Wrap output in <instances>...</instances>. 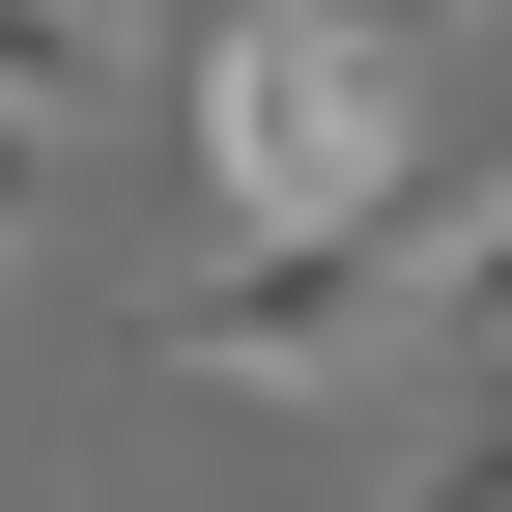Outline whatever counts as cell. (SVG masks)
Returning <instances> with one entry per match:
<instances>
[{"mask_svg": "<svg viewBox=\"0 0 512 512\" xmlns=\"http://www.w3.org/2000/svg\"><path fill=\"white\" fill-rule=\"evenodd\" d=\"M200 256L256 228H370L427 171V29H370V0H200Z\"/></svg>", "mask_w": 512, "mask_h": 512, "instance_id": "1", "label": "cell"}, {"mask_svg": "<svg viewBox=\"0 0 512 512\" xmlns=\"http://www.w3.org/2000/svg\"><path fill=\"white\" fill-rule=\"evenodd\" d=\"M427 313H456V171H399L370 228H256V256H171L143 342L228 370V399H342V370H399Z\"/></svg>", "mask_w": 512, "mask_h": 512, "instance_id": "2", "label": "cell"}, {"mask_svg": "<svg viewBox=\"0 0 512 512\" xmlns=\"http://www.w3.org/2000/svg\"><path fill=\"white\" fill-rule=\"evenodd\" d=\"M114 86H143V0H0V143H57Z\"/></svg>", "mask_w": 512, "mask_h": 512, "instance_id": "3", "label": "cell"}, {"mask_svg": "<svg viewBox=\"0 0 512 512\" xmlns=\"http://www.w3.org/2000/svg\"><path fill=\"white\" fill-rule=\"evenodd\" d=\"M399 512H512V399H484V427H456V456H427Z\"/></svg>", "mask_w": 512, "mask_h": 512, "instance_id": "4", "label": "cell"}, {"mask_svg": "<svg viewBox=\"0 0 512 512\" xmlns=\"http://www.w3.org/2000/svg\"><path fill=\"white\" fill-rule=\"evenodd\" d=\"M0 256H29V143H0Z\"/></svg>", "mask_w": 512, "mask_h": 512, "instance_id": "5", "label": "cell"}, {"mask_svg": "<svg viewBox=\"0 0 512 512\" xmlns=\"http://www.w3.org/2000/svg\"><path fill=\"white\" fill-rule=\"evenodd\" d=\"M370 29H456V0H370Z\"/></svg>", "mask_w": 512, "mask_h": 512, "instance_id": "6", "label": "cell"}, {"mask_svg": "<svg viewBox=\"0 0 512 512\" xmlns=\"http://www.w3.org/2000/svg\"><path fill=\"white\" fill-rule=\"evenodd\" d=\"M484 399H512V342H484Z\"/></svg>", "mask_w": 512, "mask_h": 512, "instance_id": "7", "label": "cell"}]
</instances>
